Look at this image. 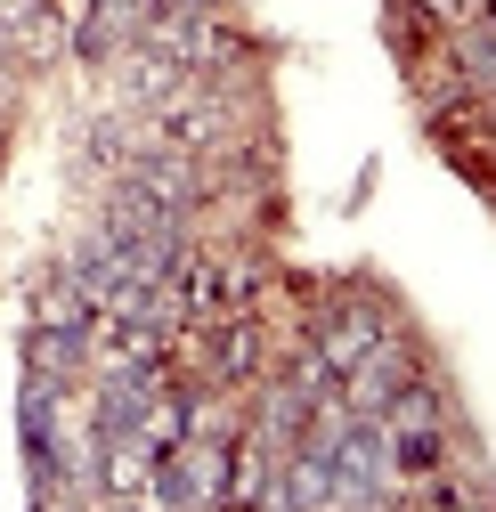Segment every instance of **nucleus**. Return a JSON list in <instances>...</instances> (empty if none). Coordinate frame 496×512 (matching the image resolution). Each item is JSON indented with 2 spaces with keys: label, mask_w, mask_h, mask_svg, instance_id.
<instances>
[{
  "label": "nucleus",
  "mask_w": 496,
  "mask_h": 512,
  "mask_svg": "<svg viewBox=\"0 0 496 512\" xmlns=\"http://www.w3.org/2000/svg\"><path fill=\"white\" fill-rule=\"evenodd\" d=\"M25 326H66V334H90V326H98L90 285H82L74 269H49V277L33 285V317H25Z\"/></svg>",
  "instance_id": "0eeeda50"
},
{
  "label": "nucleus",
  "mask_w": 496,
  "mask_h": 512,
  "mask_svg": "<svg viewBox=\"0 0 496 512\" xmlns=\"http://www.w3.org/2000/svg\"><path fill=\"white\" fill-rule=\"evenodd\" d=\"M90 358H98V326H90V334L25 326V374H41V382H66V391H82V382H90Z\"/></svg>",
  "instance_id": "39448f33"
},
{
  "label": "nucleus",
  "mask_w": 496,
  "mask_h": 512,
  "mask_svg": "<svg viewBox=\"0 0 496 512\" xmlns=\"http://www.w3.org/2000/svg\"><path fill=\"white\" fill-rule=\"evenodd\" d=\"M0 163H9V114H0Z\"/></svg>",
  "instance_id": "6e6552de"
},
{
  "label": "nucleus",
  "mask_w": 496,
  "mask_h": 512,
  "mask_svg": "<svg viewBox=\"0 0 496 512\" xmlns=\"http://www.w3.org/2000/svg\"><path fill=\"white\" fill-rule=\"evenodd\" d=\"M399 317H407V309H399L375 277H350V285H326V293H318V309L301 317V334H309V350H318V358L334 366V382H342L366 350L399 326Z\"/></svg>",
  "instance_id": "f257e3e1"
},
{
  "label": "nucleus",
  "mask_w": 496,
  "mask_h": 512,
  "mask_svg": "<svg viewBox=\"0 0 496 512\" xmlns=\"http://www.w3.org/2000/svg\"><path fill=\"white\" fill-rule=\"evenodd\" d=\"M375 423H383V431H456V407H448V382H440V374L423 366V374L407 382V391H399V399H391V407H383Z\"/></svg>",
  "instance_id": "423d86ee"
},
{
  "label": "nucleus",
  "mask_w": 496,
  "mask_h": 512,
  "mask_svg": "<svg viewBox=\"0 0 496 512\" xmlns=\"http://www.w3.org/2000/svg\"><path fill=\"white\" fill-rule=\"evenodd\" d=\"M147 17H155V0H90V9H74V57L90 74H106L122 49H139Z\"/></svg>",
  "instance_id": "7ed1b4c3"
},
{
  "label": "nucleus",
  "mask_w": 496,
  "mask_h": 512,
  "mask_svg": "<svg viewBox=\"0 0 496 512\" xmlns=\"http://www.w3.org/2000/svg\"><path fill=\"white\" fill-rule=\"evenodd\" d=\"M204 9H228V0H204Z\"/></svg>",
  "instance_id": "9d476101"
},
{
  "label": "nucleus",
  "mask_w": 496,
  "mask_h": 512,
  "mask_svg": "<svg viewBox=\"0 0 496 512\" xmlns=\"http://www.w3.org/2000/svg\"><path fill=\"white\" fill-rule=\"evenodd\" d=\"M423 366H431V358H423L415 326L399 317V326H391V334H383L375 350H366V358H358V366H350V374L334 382V391H342V407H350V415H366V423H375V415H383V407H391V399L407 391V382H415Z\"/></svg>",
  "instance_id": "f03ea898"
},
{
  "label": "nucleus",
  "mask_w": 496,
  "mask_h": 512,
  "mask_svg": "<svg viewBox=\"0 0 496 512\" xmlns=\"http://www.w3.org/2000/svg\"><path fill=\"white\" fill-rule=\"evenodd\" d=\"M480 17H488V25H496V0H480Z\"/></svg>",
  "instance_id": "1a4fd4ad"
},
{
  "label": "nucleus",
  "mask_w": 496,
  "mask_h": 512,
  "mask_svg": "<svg viewBox=\"0 0 496 512\" xmlns=\"http://www.w3.org/2000/svg\"><path fill=\"white\" fill-rule=\"evenodd\" d=\"M155 464H163V447L147 431H106L98 439V488H106V504H147Z\"/></svg>",
  "instance_id": "20e7f679"
}]
</instances>
